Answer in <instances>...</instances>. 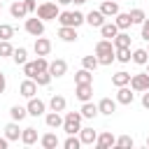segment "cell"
I'll return each mask as SVG.
<instances>
[{
  "instance_id": "cell-1",
  "label": "cell",
  "mask_w": 149,
  "mask_h": 149,
  "mask_svg": "<svg viewBox=\"0 0 149 149\" xmlns=\"http://www.w3.org/2000/svg\"><path fill=\"white\" fill-rule=\"evenodd\" d=\"M95 56H98V61H100V65H112L114 61H116V49H114V42L112 40H100L98 44H95Z\"/></svg>"
},
{
  "instance_id": "cell-2",
  "label": "cell",
  "mask_w": 149,
  "mask_h": 149,
  "mask_svg": "<svg viewBox=\"0 0 149 149\" xmlns=\"http://www.w3.org/2000/svg\"><path fill=\"white\" fill-rule=\"evenodd\" d=\"M81 112H68L65 116H63V130L68 133V135H74V133H79L81 130Z\"/></svg>"
},
{
  "instance_id": "cell-3",
  "label": "cell",
  "mask_w": 149,
  "mask_h": 149,
  "mask_svg": "<svg viewBox=\"0 0 149 149\" xmlns=\"http://www.w3.org/2000/svg\"><path fill=\"white\" fill-rule=\"evenodd\" d=\"M56 21H58L61 26H72V28H79L81 23H86V14H81V12H61Z\"/></svg>"
},
{
  "instance_id": "cell-4",
  "label": "cell",
  "mask_w": 149,
  "mask_h": 149,
  "mask_svg": "<svg viewBox=\"0 0 149 149\" xmlns=\"http://www.w3.org/2000/svg\"><path fill=\"white\" fill-rule=\"evenodd\" d=\"M61 9H58V2H42L37 7V16L42 21H51V19H58Z\"/></svg>"
},
{
  "instance_id": "cell-5",
  "label": "cell",
  "mask_w": 149,
  "mask_h": 149,
  "mask_svg": "<svg viewBox=\"0 0 149 149\" xmlns=\"http://www.w3.org/2000/svg\"><path fill=\"white\" fill-rule=\"evenodd\" d=\"M130 88H133V91H137V93L147 91V88H149V72L133 74V77H130Z\"/></svg>"
},
{
  "instance_id": "cell-6",
  "label": "cell",
  "mask_w": 149,
  "mask_h": 149,
  "mask_svg": "<svg viewBox=\"0 0 149 149\" xmlns=\"http://www.w3.org/2000/svg\"><path fill=\"white\" fill-rule=\"evenodd\" d=\"M26 33H30L33 37H40V35L44 33V21H42L40 16H35V19H26Z\"/></svg>"
},
{
  "instance_id": "cell-7",
  "label": "cell",
  "mask_w": 149,
  "mask_h": 149,
  "mask_svg": "<svg viewBox=\"0 0 149 149\" xmlns=\"http://www.w3.org/2000/svg\"><path fill=\"white\" fill-rule=\"evenodd\" d=\"M26 107H28V114H30V116H42V114H44V109H47L44 100L35 98V95H33V98H28V105H26Z\"/></svg>"
},
{
  "instance_id": "cell-8",
  "label": "cell",
  "mask_w": 149,
  "mask_h": 149,
  "mask_svg": "<svg viewBox=\"0 0 149 149\" xmlns=\"http://www.w3.org/2000/svg\"><path fill=\"white\" fill-rule=\"evenodd\" d=\"M19 93H21L23 98H33V95L37 93V81H35V79H30V77H28V79H23V81H21V86H19Z\"/></svg>"
},
{
  "instance_id": "cell-9",
  "label": "cell",
  "mask_w": 149,
  "mask_h": 149,
  "mask_svg": "<svg viewBox=\"0 0 149 149\" xmlns=\"http://www.w3.org/2000/svg\"><path fill=\"white\" fill-rule=\"evenodd\" d=\"M116 144V137L109 133V130H105V133H100L98 137H95V147L98 149H109V147H114Z\"/></svg>"
},
{
  "instance_id": "cell-10",
  "label": "cell",
  "mask_w": 149,
  "mask_h": 149,
  "mask_svg": "<svg viewBox=\"0 0 149 149\" xmlns=\"http://www.w3.org/2000/svg\"><path fill=\"white\" fill-rule=\"evenodd\" d=\"M105 19H107V16H105L100 9H91V12L86 14V23H88L91 28H100V26L105 23Z\"/></svg>"
},
{
  "instance_id": "cell-11",
  "label": "cell",
  "mask_w": 149,
  "mask_h": 149,
  "mask_svg": "<svg viewBox=\"0 0 149 149\" xmlns=\"http://www.w3.org/2000/svg\"><path fill=\"white\" fill-rule=\"evenodd\" d=\"M33 49H35V54L37 56H49V51H51V42L47 40V37H35V44H33Z\"/></svg>"
},
{
  "instance_id": "cell-12",
  "label": "cell",
  "mask_w": 149,
  "mask_h": 149,
  "mask_svg": "<svg viewBox=\"0 0 149 149\" xmlns=\"http://www.w3.org/2000/svg\"><path fill=\"white\" fill-rule=\"evenodd\" d=\"M49 72H51V77H63L68 72V63L63 58H56V61L49 63Z\"/></svg>"
},
{
  "instance_id": "cell-13",
  "label": "cell",
  "mask_w": 149,
  "mask_h": 149,
  "mask_svg": "<svg viewBox=\"0 0 149 149\" xmlns=\"http://www.w3.org/2000/svg\"><path fill=\"white\" fill-rule=\"evenodd\" d=\"M74 95H77L81 102L91 100V95H93V84H77V86H74Z\"/></svg>"
},
{
  "instance_id": "cell-14",
  "label": "cell",
  "mask_w": 149,
  "mask_h": 149,
  "mask_svg": "<svg viewBox=\"0 0 149 149\" xmlns=\"http://www.w3.org/2000/svg\"><path fill=\"white\" fill-rule=\"evenodd\" d=\"M98 112L105 114V116H112V114L116 112V100H112V98H102V100L98 102Z\"/></svg>"
},
{
  "instance_id": "cell-15",
  "label": "cell",
  "mask_w": 149,
  "mask_h": 149,
  "mask_svg": "<svg viewBox=\"0 0 149 149\" xmlns=\"http://www.w3.org/2000/svg\"><path fill=\"white\" fill-rule=\"evenodd\" d=\"M100 12L105 16H116L119 14V2L116 0H100Z\"/></svg>"
},
{
  "instance_id": "cell-16",
  "label": "cell",
  "mask_w": 149,
  "mask_h": 149,
  "mask_svg": "<svg viewBox=\"0 0 149 149\" xmlns=\"http://www.w3.org/2000/svg\"><path fill=\"white\" fill-rule=\"evenodd\" d=\"M9 14H12L14 19H23V16L28 14L26 0H14V2H12V7H9Z\"/></svg>"
},
{
  "instance_id": "cell-17",
  "label": "cell",
  "mask_w": 149,
  "mask_h": 149,
  "mask_svg": "<svg viewBox=\"0 0 149 149\" xmlns=\"http://www.w3.org/2000/svg\"><path fill=\"white\" fill-rule=\"evenodd\" d=\"M58 37L63 40V42H77V28H72V26H61L58 28Z\"/></svg>"
},
{
  "instance_id": "cell-18",
  "label": "cell",
  "mask_w": 149,
  "mask_h": 149,
  "mask_svg": "<svg viewBox=\"0 0 149 149\" xmlns=\"http://www.w3.org/2000/svg\"><path fill=\"white\" fill-rule=\"evenodd\" d=\"M133 88H128V86H119V91H116V102L119 105H130L133 102Z\"/></svg>"
},
{
  "instance_id": "cell-19",
  "label": "cell",
  "mask_w": 149,
  "mask_h": 149,
  "mask_svg": "<svg viewBox=\"0 0 149 149\" xmlns=\"http://www.w3.org/2000/svg\"><path fill=\"white\" fill-rule=\"evenodd\" d=\"M114 23L119 26V30H128L133 26V19H130V12H119L114 16Z\"/></svg>"
},
{
  "instance_id": "cell-20",
  "label": "cell",
  "mask_w": 149,
  "mask_h": 149,
  "mask_svg": "<svg viewBox=\"0 0 149 149\" xmlns=\"http://www.w3.org/2000/svg\"><path fill=\"white\" fill-rule=\"evenodd\" d=\"M116 33H119V26H116L114 21H105V23L100 26V35H102V37H107V40H114V37H116Z\"/></svg>"
},
{
  "instance_id": "cell-21",
  "label": "cell",
  "mask_w": 149,
  "mask_h": 149,
  "mask_svg": "<svg viewBox=\"0 0 149 149\" xmlns=\"http://www.w3.org/2000/svg\"><path fill=\"white\" fill-rule=\"evenodd\" d=\"M5 137H7L9 142H14V140H19V137H21L19 121H12V123H7V126H5Z\"/></svg>"
},
{
  "instance_id": "cell-22",
  "label": "cell",
  "mask_w": 149,
  "mask_h": 149,
  "mask_svg": "<svg viewBox=\"0 0 149 149\" xmlns=\"http://www.w3.org/2000/svg\"><path fill=\"white\" fill-rule=\"evenodd\" d=\"M21 142H23V144H28V147H30V144H35V142H37V128H33V126L23 128V130H21Z\"/></svg>"
},
{
  "instance_id": "cell-23",
  "label": "cell",
  "mask_w": 149,
  "mask_h": 149,
  "mask_svg": "<svg viewBox=\"0 0 149 149\" xmlns=\"http://www.w3.org/2000/svg\"><path fill=\"white\" fill-rule=\"evenodd\" d=\"M74 84H93V72L86 70V68L77 70L74 72Z\"/></svg>"
},
{
  "instance_id": "cell-24",
  "label": "cell",
  "mask_w": 149,
  "mask_h": 149,
  "mask_svg": "<svg viewBox=\"0 0 149 149\" xmlns=\"http://www.w3.org/2000/svg\"><path fill=\"white\" fill-rule=\"evenodd\" d=\"M79 112H81V116H84V119H95V116L100 114V112H98V105H93L91 100H86V102L81 105V109H79Z\"/></svg>"
},
{
  "instance_id": "cell-25",
  "label": "cell",
  "mask_w": 149,
  "mask_h": 149,
  "mask_svg": "<svg viewBox=\"0 0 149 149\" xmlns=\"http://www.w3.org/2000/svg\"><path fill=\"white\" fill-rule=\"evenodd\" d=\"M44 123L49 126V128H61L63 126V116H61V112H49L47 116H44Z\"/></svg>"
},
{
  "instance_id": "cell-26",
  "label": "cell",
  "mask_w": 149,
  "mask_h": 149,
  "mask_svg": "<svg viewBox=\"0 0 149 149\" xmlns=\"http://www.w3.org/2000/svg\"><path fill=\"white\" fill-rule=\"evenodd\" d=\"M40 144L44 147V149H56L61 142H58V137H56V133H44L42 137H40Z\"/></svg>"
},
{
  "instance_id": "cell-27",
  "label": "cell",
  "mask_w": 149,
  "mask_h": 149,
  "mask_svg": "<svg viewBox=\"0 0 149 149\" xmlns=\"http://www.w3.org/2000/svg\"><path fill=\"white\" fill-rule=\"evenodd\" d=\"M95 137H98V133H95L93 128H81V130H79L81 144H95Z\"/></svg>"
},
{
  "instance_id": "cell-28",
  "label": "cell",
  "mask_w": 149,
  "mask_h": 149,
  "mask_svg": "<svg viewBox=\"0 0 149 149\" xmlns=\"http://www.w3.org/2000/svg\"><path fill=\"white\" fill-rule=\"evenodd\" d=\"M130 61H133L135 65H147V63H149V51H147V49H135Z\"/></svg>"
},
{
  "instance_id": "cell-29",
  "label": "cell",
  "mask_w": 149,
  "mask_h": 149,
  "mask_svg": "<svg viewBox=\"0 0 149 149\" xmlns=\"http://www.w3.org/2000/svg\"><path fill=\"white\" fill-rule=\"evenodd\" d=\"M130 77H133V74H128V72L121 70V72H116V74L112 77V84H114L116 88H119V86H130Z\"/></svg>"
},
{
  "instance_id": "cell-30",
  "label": "cell",
  "mask_w": 149,
  "mask_h": 149,
  "mask_svg": "<svg viewBox=\"0 0 149 149\" xmlns=\"http://www.w3.org/2000/svg\"><path fill=\"white\" fill-rule=\"evenodd\" d=\"M9 116H12V121H23V119L28 116V107L12 105V109H9Z\"/></svg>"
},
{
  "instance_id": "cell-31",
  "label": "cell",
  "mask_w": 149,
  "mask_h": 149,
  "mask_svg": "<svg viewBox=\"0 0 149 149\" xmlns=\"http://www.w3.org/2000/svg\"><path fill=\"white\" fill-rule=\"evenodd\" d=\"M112 42H114V49L130 47V35H128V33H123V30H119V33H116V37H114Z\"/></svg>"
},
{
  "instance_id": "cell-32",
  "label": "cell",
  "mask_w": 149,
  "mask_h": 149,
  "mask_svg": "<svg viewBox=\"0 0 149 149\" xmlns=\"http://www.w3.org/2000/svg\"><path fill=\"white\" fill-rule=\"evenodd\" d=\"M65 105H68V102H65V98H63V95H51V100H49V107H51L54 112H63V109H65Z\"/></svg>"
},
{
  "instance_id": "cell-33",
  "label": "cell",
  "mask_w": 149,
  "mask_h": 149,
  "mask_svg": "<svg viewBox=\"0 0 149 149\" xmlns=\"http://www.w3.org/2000/svg\"><path fill=\"white\" fill-rule=\"evenodd\" d=\"M12 58H14V63H16V65H23V63H28V51H26L23 47H19V49H14Z\"/></svg>"
},
{
  "instance_id": "cell-34",
  "label": "cell",
  "mask_w": 149,
  "mask_h": 149,
  "mask_svg": "<svg viewBox=\"0 0 149 149\" xmlns=\"http://www.w3.org/2000/svg\"><path fill=\"white\" fill-rule=\"evenodd\" d=\"M130 58H133L130 47H121V49H116V61H119V63H130Z\"/></svg>"
},
{
  "instance_id": "cell-35",
  "label": "cell",
  "mask_w": 149,
  "mask_h": 149,
  "mask_svg": "<svg viewBox=\"0 0 149 149\" xmlns=\"http://www.w3.org/2000/svg\"><path fill=\"white\" fill-rule=\"evenodd\" d=\"M98 65H100L98 56H84V58H81V68H86V70H91V72H93Z\"/></svg>"
},
{
  "instance_id": "cell-36",
  "label": "cell",
  "mask_w": 149,
  "mask_h": 149,
  "mask_svg": "<svg viewBox=\"0 0 149 149\" xmlns=\"http://www.w3.org/2000/svg\"><path fill=\"white\" fill-rule=\"evenodd\" d=\"M21 68H23V74H26V77H30V79H35V74L40 72V70H37V65H35V61H28V63H23Z\"/></svg>"
},
{
  "instance_id": "cell-37",
  "label": "cell",
  "mask_w": 149,
  "mask_h": 149,
  "mask_svg": "<svg viewBox=\"0 0 149 149\" xmlns=\"http://www.w3.org/2000/svg\"><path fill=\"white\" fill-rule=\"evenodd\" d=\"M54 77H51V72L49 70H44V72H37L35 74V81H37V86H49V81H51Z\"/></svg>"
},
{
  "instance_id": "cell-38",
  "label": "cell",
  "mask_w": 149,
  "mask_h": 149,
  "mask_svg": "<svg viewBox=\"0 0 149 149\" xmlns=\"http://www.w3.org/2000/svg\"><path fill=\"white\" fill-rule=\"evenodd\" d=\"M14 54V47L9 44V40H0V58H7Z\"/></svg>"
},
{
  "instance_id": "cell-39",
  "label": "cell",
  "mask_w": 149,
  "mask_h": 149,
  "mask_svg": "<svg viewBox=\"0 0 149 149\" xmlns=\"http://www.w3.org/2000/svg\"><path fill=\"white\" fill-rule=\"evenodd\" d=\"M130 19H133V23L142 26V21L147 19V14H144V9H140V7H137V9H133V12H130Z\"/></svg>"
},
{
  "instance_id": "cell-40",
  "label": "cell",
  "mask_w": 149,
  "mask_h": 149,
  "mask_svg": "<svg viewBox=\"0 0 149 149\" xmlns=\"http://www.w3.org/2000/svg\"><path fill=\"white\" fill-rule=\"evenodd\" d=\"M63 147H65V149H79V147H81V140L74 137V135H68V140L63 142Z\"/></svg>"
},
{
  "instance_id": "cell-41",
  "label": "cell",
  "mask_w": 149,
  "mask_h": 149,
  "mask_svg": "<svg viewBox=\"0 0 149 149\" xmlns=\"http://www.w3.org/2000/svg\"><path fill=\"white\" fill-rule=\"evenodd\" d=\"M14 35V28L9 23H0V40H12Z\"/></svg>"
},
{
  "instance_id": "cell-42",
  "label": "cell",
  "mask_w": 149,
  "mask_h": 149,
  "mask_svg": "<svg viewBox=\"0 0 149 149\" xmlns=\"http://www.w3.org/2000/svg\"><path fill=\"white\" fill-rule=\"evenodd\" d=\"M135 142H133V137L130 135H121V137H116V147H123V149H128V147H133Z\"/></svg>"
},
{
  "instance_id": "cell-43",
  "label": "cell",
  "mask_w": 149,
  "mask_h": 149,
  "mask_svg": "<svg viewBox=\"0 0 149 149\" xmlns=\"http://www.w3.org/2000/svg\"><path fill=\"white\" fill-rule=\"evenodd\" d=\"M142 40H147V42H149V16L142 21Z\"/></svg>"
},
{
  "instance_id": "cell-44",
  "label": "cell",
  "mask_w": 149,
  "mask_h": 149,
  "mask_svg": "<svg viewBox=\"0 0 149 149\" xmlns=\"http://www.w3.org/2000/svg\"><path fill=\"white\" fill-rule=\"evenodd\" d=\"M142 107H144V109H149V88H147V91H142Z\"/></svg>"
},
{
  "instance_id": "cell-45",
  "label": "cell",
  "mask_w": 149,
  "mask_h": 149,
  "mask_svg": "<svg viewBox=\"0 0 149 149\" xmlns=\"http://www.w3.org/2000/svg\"><path fill=\"white\" fill-rule=\"evenodd\" d=\"M5 88H7V79H5V74L0 72V93H5Z\"/></svg>"
},
{
  "instance_id": "cell-46",
  "label": "cell",
  "mask_w": 149,
  "mask_h": 149,
  "mask_svg": "<svg viewBox=\"0 0 149 149\" xmlns=\"http://www.w3.org/2000/svg\"><path fill=\"white\" fill-rule=\"evenodd\" d=\"M26 7H28V12H35V9H37L35 0H26Z\"/></svg>"
},
{
  "instance_id": "cell-47",
  "label": "cell",
  "mask_w": 149,
  "mask_h": 149,
  "mask_svg": "<svg viewBox=\"0 0 149 149\" xmlns=\"http://www.w3.org/2000/svg\"><path fill=\"white\" fill-rule=\"evenodd\" d=\"M7 144H9V140L7 137H0V149H7Z\"/></svg>"
},
{
  "instance_id": "cell-48",
  "label": "cell",
  "mask_w": 149,
  "mask_h": 149,
  "mask_svg": "<svg viewBox=\"0 0 149 149\" xmlns=\"http://www.w3.org/2000/svg\"><path fill=\"white\" fill-rule=\"evenodd\" d=\"M56 2H58V5H70L72 0H56Z\"/></svg>"
},
{
  "instance_id": "cell-49",
  "label": "cell",
  "mask_w": 149,
  "mask_h": 149,
  "mask_svg": "<svg viewBox=\"0 0 149 149\" xmlns=\"http://www.w3.org/2000/svg\"><path fill=\"white\" fill-rule=\"evenodd\" d=\"M72 2H74V5H84L86 0H72Z\"/></svg>"
},
{
  "instance_id": "cell-50",
  "label": "cell",
  "mask_w": 149,
  "mask_h": 149,
  "mask_svg": "<svg viewBox=\"0 0 149 149\" xmlns=\"http://www.w3.org/2000/svg\"><path fill=\"white\" fill-rule=\"evenodd\" d=\"M144 144H147V149H149V135H147V142H144Z\"/></svg>"
},
{
  "instance_id": "cell-51",
  "label": "cell",
  "mask_w": 149,
  "mask_h": 149,
  "mask_svg": "<svg viewBox=\"0 0 149 149\" xmlns=\"http://www.w3.org/2000/svg\"><path fill=\"white\" fill-rule=\"evenodd\" d=\"M147 72H149V63H147Z\"/></svg>"
},
{
  "instance_id": "cell-52",
  "label": "cell",
  "mask_w": 149,
  "mask_h": 149,
  "mask_svg": "<svg viewBox=\"0 0 149 149\" xmlns=\"http://www.w3.org/2000/svg\"><path fill=\"white\" fill-rule=\"evenodd\" d=\"M0 9H2V0H0Z\"/></svg>"
},
{
  "instance_id": "cell-53",
  "label": "cell",
  "mask_w": 149,
  "mask_h": 149,
  "mask_svg": "<svg viewBox=\"0 0 149 149\" xmlns=\"http://www.w3.org/2000/svg\"><path fill=\"white\" fill-rule=\"evenodd\" d=\"M147 51H149V47H147Z\"/></svg>"
},
{
  "instance_id": "cell-54",
  "label": "cell",
  "mask_w": 149,
  "mask_h": 149,
  "mask_svg": "<svg viewBox=\"0 0 149 149\" xmlns=\"http://www.w3.org/2000/svg\"><path fill=\"white\" fill-rule=\"evenodd\" d=\"M116 2H119V0H116Z\"/></svg>"
}]
</instances>
